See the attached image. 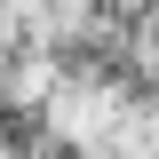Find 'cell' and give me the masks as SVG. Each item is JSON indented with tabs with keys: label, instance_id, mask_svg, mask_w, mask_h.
Listing matches in <instances>:
<instances>
[]
</instances>
